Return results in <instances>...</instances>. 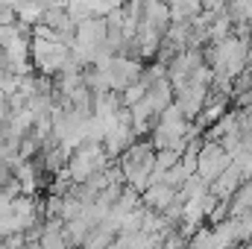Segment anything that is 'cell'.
I'll return each instance as SVG.
<instances>
[{
  "label": "cell",
  "mask_w": 252,
  "mask_h": 249,
  "mask_svg": "<svg viewBox=\"0 0 252 249\" xmlns=\"http://www.w3.org/2000/svg\"><path fill=\"white\" fill-rule=\"evenodd\" d=\"M173 164H179V153H173V150H156V153H153V170L164 173V170H170Z\"/></svg>",
  "instance_id": "14"
},
{
  "label": "cell",
  "mask_w": 252,
  "mask_h": 249,
  "mask_svg": "<svg viewBox=\"0 0 252 249\" xmlns=\"http://www.w3.org/2000/svg\"><path fill=\"white\" fill-rule=\"evenodd\" d=\"M144 73V62L135 59V56H115L112 64H109V79H112V91L121 94L126 85L138 82Z\"/></svg>",
  "instance_id": "3"
},
{
  "label": "cell",
  "mask_w": 252,
  "mask_h": 249,
  "mask_svg": "<svg viewBox=\"0 0 252 249\" xmlns=\"http://www.w3.org/2000/svg\"><path fill=\"white\" fill-rule=\"evenodd\" d=\"M247 64H252V38H250V47H247Z\"/></svg>",
  "instance_id": "16"
},
{
  "label": "cell",
  "mask_w": 252,
  "mask_h": 249,
  "mask_svg": "<svg viewBox=\"0 0 252 249\" xmlns=\"http://www.w3.org/2000/svg\"><path fill=\"white\" fill-rule=\"evenodd\" d=\"M241 182H244V179H241V170H238L235 164H229V167L208 185V193L217 196V199H229V196L241 187Z\"/></svg>",
  "instance_id": "7"
},
{
  "label": "cell",
  "mask_w": 252,
  "mask_h": 249,
  "mask_svg": "<svg viewBox=\"0 0 252 249\" xmlns=\"http://www.w3.org/2000/svg\"><path fill=\"white\" fill-rule=\"evenodd\" d=\"M232 18H229V12H217L214 15V21L208 24V44H217V41H223L226 35H232Z\"/></svg>",
  "instance_id": "11"
},
{
  "label": "cell",
  "mask_w": 252,
  "mask_h": 249,
  "mask_svg": "<svg viewBox=\"0 0 252 249\" xmlns=\"http://www.w3.org/2000/svg\"><path fill=\"white\" fill-rule=\"evenodd\" d=\"M44 9H47V0H24L18 9H15V21L32 32V27H38L44 21Z\"/></svg>",
  "instance_id": "8"
},
{
  "label": "cell",
  "mask_w": 252,
  "mask_h": 249,
  "mask_svg": "<svg viewBox=\"0 0 252 249\" xmlns=\"http://www.w3.org/2000/svg\"><path fill=\"white\" fill-rule=\"evenodd\" d=\"M106 164H109V156H106L103 144H82V147H76V150L67 156L64 170H67V176H70L73 185H82V182H88L94 173L106 170Z\"/></svg>",
  "instance_id": "1"
},
{
  "label": "cell",
  "mask_w": 252,
  "mask_h": 249,
  "mask_svg": "<svg viewBox=\"0 0 252 249\" xmlns=\"http://www.w3.org/2000/svg\"><path fill=\"white\" fill-rule=\"evenodd\" d=\"M229 164H232V156H229L217 141H205V138H202V147H199V153H196V176H202V179L211 185Z\"/></svg>",
  "instance_id": "2"
},
{
  "label": "cell",
  "mask_w": 252,
  "mask_h": 249,
  "mask_svg": "<svg viewBox=\"0 0 252 249\" xmlns=\"http://www.w3.org/2000/svg\"><path fill=\"white\" fill-rule=\"evenodd\" d=\"M141 202H144V208H147V211L161 214V211H167V208L176 202V190L158 182V185H150L144 193H141Z\"/></svg>",
  "instance_id": "6"
},
{
  "label": "cell",
  "mask_w": 252,
  "mask_h": 249,
  "mask_svg": "<svg viewBox=\"0 0 252 249\" xmlns=\"http://www.w3.org/2000/svg\"><path fill=\"white\" fill-rule=\"evenodd\" d=\"M64 15H67V21H70L73 27H79L82 21L94 18V15H91V9H88L82 0H67V3H64Z\"/></svg>",
  "instance_id": "13"
},
{
  "label": "cell",
  "mask_w": 252,
  "mask_h": 249,
  "mask_svg": "<svg viewBox=\"0 0 252 249\" xmlns=\"http://www.w3.org/2000/svg\"><path fill=\"white\" fill-rule=\"evenodd\" d=\"M12 179L18 182V190L24 196H35L38 187H41V164L35 158H24L15 170H12Z\"/></svg>",
  "instance_id": "5"
},
{
  "label": "cell",
  "mask_w": 252,
  "mask_h": 249,
  "mask_svg": "<svg viewBox=\"0 0 252 249\" xmlns=\"http://www.w3.org/2000/svg\"><path fill=\"white\" fill-rule=\"evenodd\" d=\"M21 35H30V30H24L18 21H15V24H0V50H3L6 44H12L15 38H21Z\"/></svg>",
  "instance_id": "15"
},
{
  "label": "cell",
  "mask_w": 252,
  "mask_h": 249,
  "mask_svg": "<svg viewBox=\"0 0 252 249\" xmlns=\"http://www.w3.org/2000/svg\"><path fill=\"white\" fill-rule=\"evenodd\" d=\"M141 21H144L147 27H153V30L164 32V30L170 27L167 3H161V0H147V3H144V9H141Z\"/></svg>",
  "instance_id": "9"
},
{
  "label": "cell",
  "mask_w": 252,
  "mask_h": 249,
  "mask_svg": "<svg viewBox=\"0 0 252 249\" xmlns=\"http://www.w3.org/2000/svg\"><path fill=\"white\" fill-rule=\"evenodd\" d=\"M3 70H6V67H3V56H0V73H3Z\"/></svg>",
  "instance_id": "17"
},
{
  "label": "cell",
  "mask_w": 252,
  "mask_h": 249,
  "mask_svg": "<svg viewBox=\"0 0 252 249\" xmlns=\"http://www.w3.org/2000/svg\"><path fill=\"white\" fill-rule=\"evenodd\" d=\"M208 85H193L188 82L179 94H176V106L182 109V115H185V121H196V115L202 112V106H205V100H208Z\"/></svg>",
  "instance_id": "4"
},
{
  "label": "cell",
  "mask_w": 252,
  "mask_h": 249,
  "mask_svg": "<svg viewBox=\"0 0 252 249\" xmlns=\"http://www.w3.org/2000/svg\"><path fill=\"white\" fill-rule=\"evenodd\" d=\"M205 193H208V182L193 173V176H188V179L182 182V187L176 190V199L185 202V199H199V196H205Z\"/></svg>",
  "instance_id": "10"
},
{
  "label": "cell",
  "mask_w": 252,
  "mask_h": 249,
  "mask_svg": "<svg viewBox=\"0 0 252 249\" xmlns=\"http://www.w3.org/2000/svg\"><path fill=\"white\" fill-rule=\"evenodd\" d=\"M144 94H147V82H144V79H138V82L126 85L118 97H121V106H124V109H132L138 100H144Z\"/></svg>",
  "instance_id": "12"
}]
</instances>
